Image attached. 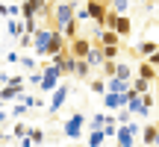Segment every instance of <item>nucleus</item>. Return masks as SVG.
Segmentation results:
<instances>
[{
    "label": "nucleus",
    "mask_w": 159,
    "mask_h": 147,
    "mask_svg": "<svg viewBox=\"0 0 159 147\" xmlns=\"http://www.w3.org/2000/svg\"><path fill=\"white\" fill-rule=\"evenodd\" d=\"M77 9H80V0H59L56 9H53V27L62 29L65 24H71V21H74V12H77Z\"/></svg>",
    "instance_id": "nucleus-1"
},
{
    "label": "nucleus",
    "mask_w": 159,
    "mask_h": 147,
    "mask_svg": "<svg viewBox=\"0 0 159 147\" xmlns=\"http://www.w3.org/2000/svg\"><path fill=\"white\" fill-rule=\"evenodd\" d=\"M56 33H59L56 27H53V29H50V27H39V29L33 33V50H35V56H47L50 41L56 38Z\"/></svg>",
    "instance_id": "nucleus-2"
},
{
    "label": "nucleus",
    "mask_w": 159,
    "mask_h": 147,
    "mask_svg": "<svg viewBox=\"0 0 159 147\" xmlns=\"http://www.w3.org/2000/svg\"><path fill=\"white\" fill-rule=\"evenodd\" d=\"M59 77H62V68H59V65H41V82H39V88L44 91V94H50V91L59 85Z\"/></svg>",
    "instance_id": "nucleus-3"
},
{
    "label": "nucleus",
    "mask_w": 159,
    "mask_h": 147,
    "mask_svg": "<svg viewBox=\"0 0 159 147\" xmlns=\"http://www.w3.org/2000/svg\"><path fill=\"white\" fill-rule=\"evenodd\" d=\"M68 97H71V85L68 82H59L56 85V88H53L50 91V103H47V112H59V109H62L65 106V100H68Z\"/></svg>",
    "instance_id": "nucleus-4"
},
{
    "label": "nucleus",
    "mask_w": 159,
    "mask_h": 147,
    "mask_svg": "<svg viewBox=\"0 0 159 147\" xmlns=\"http://www.w3.org/2000/svg\"><path fill=\"white\" fill-rule=\"evenodd\" d=\"M83 124H85V115H80L74 112L68 121L62 124V132H65V138H71V141H77L80 136H83Z\"/></svg>",
    "instance_id": "nucleus-5"
},
{
    "label": "nucleus",
    "mask_w": 159,
    "mask_h": 147,
    "mask_svg": "<svg viewBox=\"0 0 159 147\" xmlns=\"http://www.w3.org/2000/svg\"><path fill=\"white\" fill-rule=\"evenodd\" d=\"M91 44H94L91 38H83V35H77V38H71V41H68V53H71L74 59H85V56H89V50H91Z\"/></svg>",
    "instance_id": "nucleus-6"
},
{
    "label": "nucleus",
    "mask_w": 159,
    "mask_h": 147,
    "mask_svg": "<svg viewBox=\"0 0 159 147\" xmlns=\"http://www.w3.org/2000/svg\"><path fill=\"white\" fill-rule=\"evenodd\" d=\"M85 9H89V18H91V21L103 27V21H106V12H109L106 0H85Z\"/></svg>",
    "instance_id": "nucleus-7"
},
{
    "label": "nucleus",
    "mask_w": 159,
    "mask_h": 147,
    "mask_svg": "<svg viewBox=\"0 0 159 147\" xmlns=\"http://www.w3.org/2000/svg\"><path fill=\"white\" fill-rule=\"evenodd\" d=\"M85 62H89L91 68L103 65V62H106V47H103V44H91V50H89V56H85Z\"/></svg>",
    "instance_id": "nucleus-8"
},
{
    "label": "nucleus",
    "mask_w": 159,
    "mask_h": 147,
    "mask_svg": "<svg viewBox=\"0 0 159 147\" xmlns=\"http://www.w3.org/2000/svg\"><path fill=\"white\" fill-rule=\"evenodd\" d=\"M127 109H130L133 115H148V106H144V97L139 94V91L130 88V103H127Z\"/></svg>",
    "instance_id": "nucleus-9"
},
{
    "label": "nucleus",
    "mask_w": 159,
    "mask_h": 147,
    "mask_svg": "<svg viewBox=\"0 0 159 147\" xmlns=\"http://www.w3.org/2000/svg\"><path fill=\"white\" fill-rule=\"evenodd\" d=\"M136 77H144L148 82H153V79H159V77H156V68H153V62H150V59H144V62H142V65L136 68Z\"/></svg>",
    "instance_id": "nucleus-10"
},
{
    "label": "nucleus",
    "mask_w": 159,
    "mask_h": 147,
    "mask_svg": "<svg viewBox=\"0 0 159 147\" xmlns=\"http://www.w3.org/2000/svg\"><path fill=\"white\" fill-rule=\"evenodd\" d=\"M106 91H118V94H124V91H130V82L121 77H109L106 79Z\"/></svg>",
    "instance_id": "nucleus-11"
},
{
    "label": "nucleus",
    "mask_w": 159,
    "mask_h": 147,
    "mask_svg": "<svg viewBox=\"0 0 159 147\" xmlns=\"http://www.w3.org/2000/svg\"><path fill=\"white\" fill-rule=\"evenodd\" d=\"M156 132H159V127H156V124H144V127H142V132H139V138H142L144 144H153V141H156Z\"/></svg>",
    "instance_id": "nucleus-12"
},
{
    "label": "nucleus",
    "mask_w": 159,
    "mask_h": 147,
    "mask_svg": "<svg viewBox=\"0 0 159 147\" xmlns=\"http://www.w3.org/2000/svg\"><path fill=\"white\" fill-rule=\"evenodd\" d=\"M115 33H118L121 38H127V35L133 33V21H130L127 15H121V18H118V24H115Z\"/></svg>",
    "instance_id": "nucleus-13"
},
{
    "label": "nucleus",
    "mask_w": 159,
    "mask_h": 147,
    "mask_svg": "<svg viewBox=\"0 0 159 147\" xmlns=\"http://www.w3.org/2000/svg\"><path fill=\"white\" fill-rule=\"evenodd\" d=\"M74 77H77V79H89V77H91V65L85 62V59H77V65H74Z\"/></svg>",
    "instance_id": "nucleus-14"
},
{
    "label": "nucleus",
    "mask_w": 159,
    "mask_h": 147,
    "mask_svg": "<svg viewBox=\"0 0 159 147\" xmlns=\"http://www.w3.org/2000/svg\"><path fill=\"white\" fill-rule=\"evenodd\" d=\"M156 50H159V41H142V44H139V56L142 59H150Z\"/></svg>",
    "instance_id": "nucleus-15"
},
{
    "label": "nucleus",
    "mask_w": 159,
    "mask_h": 147,
    "mask_svg": "<svg viewBox=\"0 0 159 147\" xmlns=\"http://www.w3.org/2000/svg\"><path fill=\"white\" fill-rule=\"evenodd\" d=\"M59 33H62V35H65L68 41H71V38H77V35H80V21L74 18V21H71V24H65V27L59 29Z\"/></svg>",
    "instance_id": "nucleus-16"
},
{
    "label": "nucleus",
    "mask_w": 159,
    "mask_h": 147,
    "mask_svg": "<svg viewBox=\"0 0 159 147\" xmlns=\"http://www.w3.org/2000/svg\"><path fill=\"white\" fill-rule=\"evenodd\" d=\"M103 141H106V132H103V127L91 130V136H89V147H100Z\"/></svg>",
    "instance_id": "nucleus-17"
},
{
    "label": "nucleus",
    "mask_w": 159,
    "mask_h": 147,
    "mask_svg": "<svg viewBox=\"0 0 159 147\" xmlns=\"http://www.w3.org/2000/svg\"><path fill=\"white\" fill-rule=\"evenodd\" d=\"M9 35H15V38L24 35V18H12L9 21Z\"/></svg>",
    "instance_id": "nucleus-18"
},
{
    "label": "nucleus",
    "mask_w": 159,
    "mask_h": 147,
    "mask_svg": "<svg viewBox=\"0 0 159 147\" xmlns=\"http://www.w3.org/2000/svg\"><path fill=\"white\" fill-rule=\"evenodd\" d=\"M130 88H133V91H139V94H144V91H150V82H148L144 77H136V79L130 82Z\"/></svg>",
    "instance_id": "nucleus-19"
},
{
    "label": "nucleus",
    "mask_w": 159,
    "mask_h": 147,
    "mask_svg": "<svg viewBox=\"0 0 159 147\" xmlns=\"http://www.w3.org/2000/svg\"><path fill=\"white\" fill-rule=\"evenodd\" d=\"M115 121H118V124H130V121H133V112H130L127 106L115 109Z\"/></svg>",
    "instance_id": "nucleus-20"
},
{
    "label": "nucleus",
    "mask_w": 159,
    "mask_h": 147,
    "mask_svg": "<svg viewBox=\"0 0 159 147\" xmlns=\"http://www.w3.org/2000/svg\"><path fill=\"white\" fill-rule=\"evenodd\" d=\"M27 136H30V141H33L35 147H41V144H44V132H41L39 127H33V130H27Z\"/></svg>",
    "instance_id": "nucleus-21"
},
{
    "label": "nucleus",
    "mask_w": 159,
    "mask_h": 147,
    "mask_svg": "<svg viewBox=\"0 0 159 147\" xmlns=\"http://www.w3.org/2000/svg\"><path fill=\"white\" fill-rule=\"evenodd\" d=\"M100 71H103V77H115V71H118V62H115V59H106V62L100 65Z\"/></svg>",
    "instance_id": "nucleus-22"
},
{
    "label": "nucleus",
    "mask_w": 159,
    "mask_h": 147,
    "mask_svg": "<svg viewBox=\"0 0 159 147\" xmlns=\"http://www.w3.org/2000/svg\"><path fill=\"white\" fill-rule=\"evenodd\" d=\"M133 74H136V71H133L130 65H121V62H118V71H115V77H121V79H127V82H133Z\"/></svg>",
    "instance_id": "nucleus-23"
},
{
    "label": "nucleus",
    "mask_w": 159,
    "mask_h": 147,
    "mask_svg": "<svg viewBox=\"0 0 159 147\" xmlns=\"http://www.w3.org/2000/svg\"><path fill=\"white\" fill-rule=\"evenodd\" d=\"M89 88L94 91V94H106V79H91Z\"/></svg>",
    "instance_id": "nucleus-24"
},
{
    "label": "nucleus",
    "mask_w": 159,
    "mask_h": 147,
    "mask_svg": "<svg viewBox=\"0 0 159 147\" xmlns=\"http://www.w3.org/2000/svg\"><path fill=\"white\" fill-rule=\"evenodd\" d=\"M18 47H24V50H33V33H24L21 38H18Z\"/></svg>",
    "instance_id": "nucleus-25"
},
{
    "label": "nucleus",
    "mask_w": 159,
    "mask_h": 147,
    "mask_svg": "<svg viewBox=\"0 0 159 147\" xmlns=\"http://www.w3.org/2000/svg\"><path fill=\"white\" fill-rule=\"evenodd\" d=\"M18 62H21V65H24V68H27V71H33V68H39V62H35V56H27V53H24V56L18 59Z\"/></svg>",
    "instance_id": "nucleus-26"
},
{
    "label": "nucleus",
    "mask_w": 159,
    "mask_h": 147,
    "mask_svg": "<svg viewBox=\"0 0 159 147\" xmlns=\"http://www.w3.org/2000/svg\"><path fill=\"white\" fill-rule=\"evenodd\" d=\"M112 9L121 12V15H127V9H130V0H112Z\"/></svg>",
    "instance_id": "nucleus-27"
},
{
    "label": "nucleus",
    "mask_w": 159,
    "mask_h": 147,
    "mask_svg": "<svg viewBox=\"0 0 159 147\" xmlns=\"http://www.w3.org/2000/svg\"><path fill=\"white\" fill-rule=\"evenodd\" d=\"M106 115H94V118H91V130H97V127H103V124H106Z\"/></svg>",
    "instance_id": "nucleus-28"
},
{
    "label": "nucleus",
    "mask_w": 159,
    "mask_h": 147,
    "mask_svg": "<svg viewBox=\"0 0 159 147\" xmlns=\"http://www.w3.org/2000/svg\"><path fill=\"white\" fill-rule=\"evenodd\" d=\"M74 18H77V21H91V18H89V9H85V6H80V9L74 12Z\"/></svg>",
    "instance_id": "nucleus-29"
},
{
    "label": "nucleus",
    "mask_w": 159,
    "mask_h": 147,
    "mask_svg": "<svg viewBox=\"0 0 159 147\" xmlns=\"http://www.w3.org/2000/svg\"><path fill=\"white\" fill-rule=\"evenodd\" d=\"M142 97H144V106H148V112H150V109H153V103H156V100H153V94H150V91H144Z\"/></svg>",
    "instance_id": "nucleus-30"
},
{
    "label": "nucleus",
    "mask_w": 159,
    "mask_h": 147,
    "mask_svg": "<svg viewBox=\"0 0 159 147\" xmlns=\"http://www.w3.org/2000/svg\"><path fill=\"white\" fill-rule=\"evenodd\" d=\"M27 109H30V106H24V103H18V106H15V112H12V115H15V118H24V115H27Z\"/></svg>",
    "instance_id": "nucleus-31"
},
{
    "label": "nucleus",
    "mask_w": 159,
    "mask_h": 147,
    "mask_svg": "<svg viewBox=\"0 0 159 147\" xmlns=\"http://www.w3.org/2000/svg\"><path fill=\"white\" fill-rule=\"evenodd\" d=\"M15 136L24 138V136H27V127H24V124H15Z\"/></svg>",
    "instance_id": "nucleus-32"
},
{
    "label": "nucleus",
    "mask_w": 159,
    "mask_h": 147,
    "mask_svg": "<svg viewBox=\"0 0 159 147\" xmlns=\"http://www.w3.org/2000/svg\"><path fill=\"white\" fill-rule=\"evenodd\" d=\"M9 82H12V77L6 71H0V85H9Z\"/></svg>",
    "instance_id": "nucleus-33"
},
{
    "label": "nucleus",
    "mask_w": 159,
    "mask_h": 147,
    "mask_svg": "<svg viewBox=\"0 0 159 147\" xmlns=\"http://www.w3.org/2000/svg\"><path fill=\"white\" fill-rule=\"evenodd\" d=\"M18 147H35V144L30 141V136H27V138H18Z\"/></svg>",
    "instance_id": "nucleus-34"
},
{
    "label": "nucleus",
    "mask_w": 159,
    "mask_h": 147,
    "mask_svg": "<svg viewBox=\"0 0 159 147\" xmlns=\"http://www.w3.org/2000/svg\"><path fill=\"white\" fill-rule=\"evenodd\" d=\"M0 18H9V6H6L3 0H0Z\"/></svg>",
    "instance_id": "nucleus-35"
},
{
    "label": "nucleus",
    "mask_w": 159,
    "mask_h": 147,
    "mask_svg": "<svg viewBox=\"0 0 159 147\" xmlns=\"http://www.w3.org/2000/svg\"><path fill=\"white\" fill-rule=\"evenodd\" d=\"M118 56V47H106V59H115Z\"/></svg>",
    "instance_id": "nucleus-36"
},
{
    "label": "nucleus",
    "mask_w": 159,
    "mask_h": 147,
    "mask_svg": "<svg viewBox=\"0 0 159 147\" xmlns=\"http://www.w3.org/2000/svg\"><path fill=\"white\" fill-rule=\"evenodd\" d=\"M150 62H153V68H156V71H159V50H156V53H153V56H150Z\"/></svg>",
    "instance_id": "nucleus-37"
},
{
    "label": "nucleus",
    "mask_w": 159,
    "mask_h": 147,
    "mask_svg": "<svg viewBox=\"0 0 159 147\" xmlns=\"http://www.w3.org/2000/svg\"><path fill=\"white\" fill-rule=\"evenodd\" d=\"M6 124H9V118H6V112H0V130H3Z\"/></svg>",
    "instance_id": "nucleus-38"
},
{
    "label": "nucleus",
    "mask_w": 159,
    "mask_h": 147,
    "mask_svg": "<svg viewBox=\"0 0 159 147\" xmlns=\"http://www.w3.org/2000/svg\"><path fill=\"white\" fill-rule=\"evenodd\" d=\"M0 106H3V97H0Z\"/></svg>",
    "instance_id": "nucleus-39"
}]
</instances>
